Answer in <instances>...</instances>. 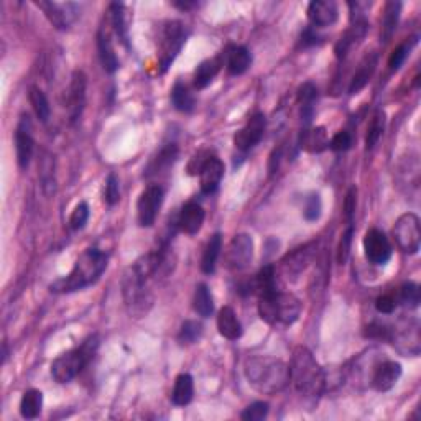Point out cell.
<instances>
[{
  "label": "cell",
  "instance_id": "obj_34",
  "mask_svg": "<svg viewBox=\"0 0 421 421\" xmlns=\"http://www.w3.org/2000/svg\"><path fill=\"white\" fill-rule=\"evenodd\" d=\"M28 100H30V104H32L37 117L43 122V124H46V122L50 120L51 107H50V102H48V98H46L45 92L39 89L38 86H32L28 92Z\"/></svg>",
  "mask_w": 421,
  "mask_h": 421
},
{
  "label": "cell",
  "instance_id": "obj_24",
  "mask_svg": "<svg viewBox=\"0 0 421 421\" xmlns=\"http://www.w3.org/2000/svg\"><path fill=\"white\" fill-rule=\"evenodd\" d=\"M300 145L303 150L310 153H319L326 150L329 147V138L326 130L323 127H316V129H305L301 132Z\"/></svg>",
  "mask_w": 421,
  "mask_h": 421
},
{
  "label": "cell",
  "instance_id": "obj_15",
  "mask_svg": "<svg viewBox=\"0 0 421 421\" xmlns=\"http://www.w3.org/2000/svg\"><path fill=\"white\" fill-rule=\"evenodd\" d=\"M50 24L56 30H68L78 19V6L74 3H56V2H37Z\"/></svg>",
  "mask_w": 421,
  "mask_h": 421
},
{
  "label": "cell",
  "instance_id": "obj_44",
  "mask_svg": "<svg viewBox=\"0 0 421 421\" xmlns=\"http://www.w3.org/2000/svg\"><path fill=\"white\" fill-rule=\"evenodd\" d=\"M87 219H89V206L82 201V203H79L76 208L73 209L71 217H69V227H71L73 231L82 229V227L86 226Z\"/></svg>",
  "mask_w": 421,
  "mask_h": 421
},
{
  "label": "cell",
  "instance_id": "obj_18",
  "mask_svg": "<svg viewBox=\"0 0 421 421\" xmlns=\"http://www.w3.org/2000/svg\"><path fill=\"white\" fill-rule=\"evenodd\" d=\"M402 377V366L395 361H385L375 367L372 374V387L377 392H388L392 390Z\"/></svg>",
  "mask_w": 421,
  "mask_h": 421
},
{
  "label": "cell",
  "instance_id": "obj_5",
  "mask_svg": "<svg viewBox=\"0 0 421 421\" xmlns=\"http://www.w3.org/2000/svg\"><path fill=\"white\" fill-rule=\"evenodd\" d=\"M98 349V341L91 337L81 348L71 349L68 352L58 355L51 364V377L58 384H69L81 374V370L87 366Z\"/></svg>",
  "mask_w": 421,
  "mask_h": 421
},
{
  "label": "cell",
  "instance_id": "obj_9",
  "mask_svg": "<svg viewBox=\"0 0 421 421\" xmlns=\"http://www.w3.org/2000/svg\"><path fill=\"white\" fill-rule=\"evenodd\" d=\"M165 192L158 184H150L142 191L137 203V219L142 227H152L155 224L161 204H163Z\"/></svg>",
  "mask_w": 421,
  "mask_h": 421
},
{
  "label": "cell",
  "instance_id": "obj_3",
  "mask_svg": "<svg viewBox=\"0 0 421 421\" xmlns=\"http://www.w3.org/2000/svg\"><path fill=\"white\" fill-rule=\"evenodd\" d=\"M245 377L257 392L275 395L289 384V367L283 361L269 355H256L245 361Z\"/></svg>",
  "mask_w": 421,
  "mask_h": 421
},
{
  "label": "cell",
  "instance_id": "obj_26",
  "mask_svg": "<svg viewBox=\"0 0 421 421\" xmlns=\"http://www.w3.org/2000/svg\"><path fill=\"white\" fill-rule=\"evenodd\" d=\"M227 61V71H229L232 76H240L244 74L252 64V55L247 48L244 46H232L229 51H227L226 56Z\"/></svg>",
  "mask_w": 421,
  "mask_h": 421
},
{
  "label": "cell",
  "instance_id": "obj_16",
  "mask_svg": "<svg viewBox=\"0 0 421 421\" xmlns=\"http://www.w3.org/2000/svg\"><path fill=\"white\" fill-rule=\"evenodd\" d=\"M314 253V242L303 245V247L296 249L295 252H292L287 258L282 262V274L287 282H293L305 271L308 263L311 262Z\"/></svg>",
  "mask_w": 421,
  "mask_h": 421
},
{
  "label": "cell",
  "instance_id": "obj_6",
  "mask_svg": "<svg viewBox=\"0 0 421 421\" xmlns=\"http://www.w3.org/2000/svg\"><path fill=\"white\" fill-rule=\"evenodd\" d=\"M148 280H145L132 267L127 269L122 278V295L130 316L142 318L150 310L153 296L147 287Z\"/></svg>",
  "mask_w": 421,
  "mask_h": 421
},
{
  "label": "cell",
  "instance_id": "obj_39",
  "mask_svg": "<svg viewBox=\"0 0 421 421\" xmlns=\"http://www.w3.org/2000/svg\"><path fill=\"white\" fill-rule=\"evenodd\" d=\"M178 155V148L174 143H168L163 147L158 153V156L150 163V171L152 173H160L161 170H166L170 165L174 163Z\"/></svg>",
  "mask_w": 421,
  "mask_h": 421
},
{
  "label": "cell",
  "instance_id": "obj_45",
  "mask_svg": "<svg viewBox=\"0 0 421 421\" xmlns=\"http://www.w3.org/2000/svg\"><path fill=\"white\" fill-rule=\"evenodd\" d=\"M269 415V403L267 402H253L249 405L240 415V418L245 421H260Z\"/></svg>",
  "mask_w": 421,
  "mask_h": 421
},
{
  "label": "cell",
  "instance_id": "obj_25",
  "mask_svg": "<svg viewBox=\"0 0 421 421\" xmlns=\"http://www.w3.org/2000/svg\"><path fill=\"white\" fill-rule=\"evenodd\" d=\"M375 66H377L375 55H368L364 58L361 66H359V69L355 71L352 79H350L349 94H357V92H361L364 87L368 84L372 74H374V71H375Z\"/></svg>",
  "mask_w": 421,
  "mask_h": 421
},
{
  "label": "cell",
  "instance_id": "obj_40",
  "mask_svg": "<svg viewBox=\"0 0 421 421\" xmlns=\"http://www.w3.org/2000/svg\"><path fill=\"white\" fill-rule=\"evenodd\" d=\"M201 336H203V324L192 321V319H188V321H184L181 324V329H179V334H178V341L181 342L183 346H190L195 344L201 339Z\"/></svg>",
  "mask_w": 421,
  "mask_h": 421
},
{
  "label": "cell",
  "instance_id": "obj_17",
  "mask_svg": "<svg viewBox=\"0 0 421 421\" xmlns=\"http://www.w3.org/2000/svg\"><path fill=\"white\" fill-rule=\"evenodd\" d=\"M86 86L87 78L82 71H74L68 92V112L71 122H76L84 111L86 104Z\"/></svg>",
  "mask_w": 421,
  "mask_h": 421
},
{
  "label": "cell",
  "instance_id": "obj_13",
  "mask_svg": "<svg viewBox=\"0 0 421 421\" xmlns=\"http://www.w3.org/2000/svg\"><path fill=\"white\" fill-rule=\"evenodd\" d=\"M265 129H267L265 116H263L262 112L253 114V116L247 120V124H245L242 129L234 135V145L242 152L250 150V148H253L258 142H260L263 134H265Z\"/></svg>",
  "mask_w": 421,
  "mask_h": 421
},
{
  "label": "cell",
  "instance_id": "obj_20",
  "mask_svg": "<svg viewBox=\"0 0 421 421\" xmlns=\"http://www.w3.org/2000/svg\"><path fill=\"white\" fill-rule=\"evenodd\" d=\"M224 177V163L217 156L210 155L199 171L201 191L204 195H213L217 190Z\"/></svg>",
  "mask_w": 421,
  "mask_h": 421
},
{
  "label": "cell",
  "instance_id": "obj_23",
  "mask_svg": "<svg viewBox=\"0 0 421 421\" xmlns=\"http://www.w3.org/2000/svg\"><path fill=\"white\" fill-rule=\"evenodd\" d=\"M98 50H99V58L100 63H102V68L107 73H116L118 69V58L114 51L112 42H111V35L102 28L99 30L98 33Z\"/></svg>",
  "mask_w": 421,
  "mask_h": 421
},
{
  "label": "cell",
  "instance_id": "obj_41",
  "mask_svg": "<svg viewBox=\"0 0 421 421\" xmlns=\"http://www.w3.org/2000/svg\"><path fill=\"white\" fill-rule=\"evenodd\" d=\"M416 39H418V38L413 37V38L408 39V42L402 43L400 46L395 48L393 53H392V55H390V58H388V68H390V71H398V69L402 68V64L405 63L406 56L410 55L411 48H413V46L416 45Z\"/></svg>",
  "mask_w": 421,
  "mask_h": 421
},
{
  "label": "cell",
  "instance_id": "obj_43",
  "mask_svg": "<svg viewBox=\"0 0 421 421\" xmlns=\"http://www.w3.org/2000/svg\"><path fill=\"white\" fill-rule=\"evenodd\" d=\"M352 235H354V227H352V224H349L348 231L342 234L341 240H339V245H337L336 258H337V263H339V265H344V263L348 262L349 256H350V244H352Z\"/></svg>",
  "mask_w": 421,
  "mask_h": 421
},
{
  "label": "cell",
  "instance_id": "obj_32",
  "mask_svg": "<svg viewBox=\"0 0 421 421\" xmlns=\"http://www.w3.org/2000/svg\"><path fill=\"white\" fill-rule=\"evenodd\" d=\"M221 250H222V237L221 234H214L209 239L208 245H206L204 253H203V260H201V270L204 271V274H214V270H216V263L217 258L221 256Z\"/></svg>",
  "mask_w": 421,
  "mask_h": 421
},
{
  "label": "cell",
  "instance_id": "obj_33",
  "mask_svg": "<svg viewBox=\"0 0 421 421\" xmlns=\"http://www.w3.org/2000/svg\"><path fill=\"white\" fill-rule=\"evenodd\" d=\"M192 306L195 311L203 318H209L214 311V300L210 295V289L206 283H199L195 289V298H192Z\"/></svg>",
  "mask_w": 421,
  "mask_h": 421
},
{
  "label": "cell",
  "instance_id": "obj_37",
  "mask_svg": "<svg viewBox=\"0 0 421 421\" xmlns=\"http://www.w3.org/2000/svg\"><path fill=\"white\" fill-rule=\"evenodd\" d=\"M385 122H387V118H385V112L380 111V109L379 111H375L374 116H372L370 124H368L367 135H366V147L368 148V150L374 148L382 135H384Z\"/></svg>",
  "mask_w": 421,
  "mask_h": 421
},
{
  "label": "cell",
  "instance_id": "obj_35",
  "mask_svg": "<svg viewBox=\"0 0 421 421\" xmlns=\"http://www.w3.org/2000/svg\"><path fill=\"white\" fill-rule=\"evenodd\" d=\"M39 179H42L43 191L46 196L55 195L56 191V178H55V160L50 153H45L39 163Z\"/></svg>",
  "mask_w": 421,
  "mask_h": 421
},
{
  "label": "cell",
  "instance_id": "obj_14",
  "mask_svg": "<svg viewBox=\"0 0 421 421\" xmlns=\"http://www.w3.org/2000/svg\"><path fill=\"white\" fill-rule=\"evenodd\" d=\"M35 142L32 137V122L28 116H21L19 125L15 130V152H17V163L21 170L28 168L30 161L33 156Z\"/></svg>",
  "mask_w": 421,
  "mask_h": 421
},
{
  "label": "cell",
  "instance_id": "obj_46",
  "mask_svg": "<svg viewBox=\"0 0 421 421\" xmlns=\"http://www.w3.org/2000/svg\"><path fill=\"white\" fill-rule=\"evenodd\" d=\"M105 203L109 206H116L120 201V183L116 174H109L107 183H105Z\"/></svg>",
  "mask_w": 421,
  "mask_h": 421
},
{
  "label": "cell",
  "instance_id": "obj_50",
  "mask_svg": "<svg viewBox=\"0 0 421 421\" xmlns=\"http://www.w3.org/2000/svg\"><path fill=\"white\" fill-rule=\"evenodd\" d=\"M375 308L382 314H392L397 308V298L393 295H382L377 298Z\"/></svg>",
  "mask_w": 421,
  "mask_h": 421
},
{
  "label": "cell",
  "instance_id": "obj_12",
  "mask_svg": "<svg viewBox=\"0 0 421 421\" xmlns=\"http://www.w3.org/2000/svg\"><path fill=\"white\" fill-rule=\"evenodd\" d=\"M390 341L402 354L418 355L420 354V326L415 319H408L402 326L390 329Z\"/></svg>",
  "mask_w": 421,
  "mask_h": 421
},
{
  "label": "cell",
  "instance_id": "obj_51",
  "mask_svg": "<svg viewBox=\"0 0 421 421\" xmlns=\"http://www.w3.org/2000/svg\"><path fill=\"white\" fill-rule=\"evenodd\" d=\"M210 156V153L208 152H199L197 155L192 156V160L190 161V166H188V171H190V174H197L201 171V168H203L206 160Z\"/></svg>",
  "mask_w": 421,
  "mask_h": 421
},
{
  "label": "cell",
  "instance_id": "obj_21",
  "mask_svg": "<svg viewBox=\"0 0 421 421\" xmlns=\"http://www.w3.org/2000/svg\"><path fill=\"white\" fill-rule=\"evenodd\" d=\"M204 217H206V213H204L203 206L195 203V201H190V203H186L183 206L181 213H179L178 226H179V229H181L183 232H186V234L195 235L201 231V227H203Z\"/></svg>",
  "mask_w": 421,
  "mask_h": 421
},
{
  "label": "cell",
  "instance_id": "obj_2",
  "mask_svg": "<svg viewBox=\"0 0 421 421\" xmlns=\"http://www.w3.org/2000/svg\"><path fill=\"white\" fill-rule=\"evenodd\" d=\"M107 269V256L99 249H87L78 260L74 262L73 270L63 278L50 285L53 293H74L92 287Z\"/></svg>",
  "mask_w": 421,
  "mask_h": 421
},
{
  "label": "cell",
  "instance_id": "obj_27",
  "mask_svg": "<svg viewBox=\"0 0 421 421\" xmlns=\"http://www.w3.org/2000/svg\"><path fill=\"white\" fill-rule=\"evenodd\" d=\"M367 32V21H355V24L350 26L348 32L344 33V37H341L339 42L336 45V56L337 58H344L348 55L350 48H352L355 43L361 42V39L366 37Z\"/></svg>",
  "mask_w": 421,
  "mask_h": 421
},
{
  "label": "cell",
  "instance_id": "obj_1",
  "mask_svg": "<svg viewBox=\"0 0 421 421\" xmlns=\"http://www.w3.org/2000/svg\"><path fill=\"white\" fill-rule=\"evenodd\" d=\"M289 382L296 392L310 400H318L328 388L326 372L319 366L310 349L298 346L293 349L289 362Z\"/></svg>",
  "mask_w": 421,
  "mask_h": 421
},
{
  "label": "cell",
  "instance_id": "obj_38",
  "mask_svg": "<svg viewBox=\"0 0 421 421\" xmlns=\"http://www.w3.org/2000/svg\"><path fill=\"white\" fill-rule=\"evenodd\" d=\"M111 24L114 26V32L120 42L127 46L129 45V35H127V21H125V8L124 3H112L111 6Z\"/></svg>",
  "mask_w": 421,
  "mask_h": 421
},
{
  "label": "cell",
  "instance_id": "obj_47",
  "mask_svg": "<svg viewBox=\"0 0 421 421\" xmlns=\"http://www.w3.org/2000/svg\"><path fill=\"white\" fill-rule=\"evenodd\" d=\"M316 99H318V89L311 82H305L298 89V102L301 104V107H314Z\"/></svg>",
  "mask_w": 421,
  "mask_h": 421
},
{
  "label": "cell",
  "instance_id": "obj_48",
  "mask_svg": "<svg viewBox=\"0 0 421 421\" xmlns=\"http://www.w3.org/2000/svg\"><path fill=\"white\" fill-rule=\"evenodd\" d=\"M350 145H352V135L346 130L337 132L334 137L329 140V148L332 152H348Z\"/></svg>",
  "mask_w": 421,
  "mask_h": 421
},
{
  "label": "cell",
  "instance_id": "obj_29",
  "mask_svg": "<svg viewBox=\"0 0 421 421\" xmlns=\"http://www.w3.org/2000/svg\"><path fill=\"white\" fill-rule=\"evenodd\" d=\"M221 66H222L221 56L206 60L197 66L195 71V86L197 89H204V87H208L210 82L214 81V78L217 76V73L221 71Z\"/></svg>",
  "mask_w": 421,
  "mask_h": 421
},
{
  "label": "cell",
  "instance_id": "obj_19",
  "mask_svg": "<svg viewBox=\"0 0 421 421\" xmlns=\"http://www.w3.org/2000/svg\"><path fill=\"white\" fill-rule=\"evenodd\" d=\"M308 19L314 26H331L339 19V7L332 0H314L308 6Z\"/></svg>",
  "mask_w": 421,
  "mask_h": 421
},
{
  "label": "cell",
  "instance_id": "obj_4",
  "mask_svg": "<svg viewBox=\"0 0 421 421\" xmlns=\"http://www.w3.org/2000/svg\"><path fill=\"white\" fill-rule=\"evenodd\" d=\"M300 313L301 303L292 293L274 292L258 296V314H260L262 321L289 326L300 318Z\"/></svg>",
  "mask_w": 421,
  "mask_h": 421
},
{
  "label": "cell",
  "instance_id": "obj_30",
  "mask_svg": "<svg viewBox=\"0 0 421 421\" xmlns=\"http://www.w3.org/2000/svg\"><path fill=\"white\" fill-rule=\"evenodd\" d=\"M43 393L37 388L26 390L20 402V415L25 420H35L42 413Z\"/></svg>",
  "mask_w": 421,
  "mask_h": 421
},
{
  "label": "cell",
  "instance_id": "obj_8",
  "mask_svg": "<svg viewBox=\"0 0 421 421\" xmlns=\"http://www.w3.org/2000/svg\"><path fill=\"white\" fill-rule=\"evenodd\" d=\"M392 234L395 244L403 253H408V256L418 253L421 245V229L420 219L415 213L402 214L395 222Z\"/></svg>",
  "mask_w": 421,
  "mask_h": 421
},
{
  "label": "cell",
  "instance_id": "obj_22",
  "mask_svg": "<svg viewBox=\"0 0 421 421\" xmlns=\"http://www.w3.org/2000/svg\"><path fill=\"white\" fill-rule=\"evenodd\" d=\"M217 329L221 336L229 341H235L242 336V324L231 306H224L217 314Z\"/></svg>",
  "mask_w": 421,
  "mask_h": 421
},
{
  "label": "cell",
  "instance_id": "obj_42",
  "mask_svg": "<svg viewBox=\"0 0 421 421\" xmlns=\"http://www.w3.org/2000/svg\"><path fill=\"white\" fill-rule=\"evenodd\" d=\"M400 301L408 308H418L420 305V287L415 282L403 283L400 288Z\"/></svg>",
  "mask_w": 421,
  "mask_h": 421
},
{
  "label": "cell",
  "instance_id": "obj_7",
  "mask_svg": "<svg viewBox=\"0 0 421 421\" xmlns=\"http://www.w3.org/2000/svg\"><path fill=\"white\" fill-rule=\"evenodd\" d=\"M186 42V30L181 21H168L163 26L160 38V48H158V64H160V71L165 73L173 63L178 53Z\"/></svg>",
  "mask_w": 421,
  "mask_h": 421
},
{
  "label": "cell",
  "instance_id": "obj_11",
  "mask_svg": "<svg viewBox=\"0 0 421 421\" xmlns=\"http://www.w3.org/2000/svg\"><path fill=\"white\" fill-rule=\"evenodd\" d=\"M364 252L367 260L374 265H385L392 257V245L388 242V237L380 229H368L364 235Z\"/></svg>",
  "mask_w": 421,
  "mask_h": 421
},
{
  "label": "cell",
  "instance_id": "obj_28",
  "mask_svg": "<svg viewBox=\"0 0 421 421\" xmlns=\"http://www.w3.org/2000/svg\"><path fill=\"white\" fill-rule=\"evenodd\" d=\"M192 395H195V382L190 374H179L174 380L173 393H171V402L177 406H186L191 403Z\"/></svg>",
  "mask_w": 421,
  "mask_h": 421
},
{
  "label": "cell",
  "instance_id": "obj_52",
  "mask_svg": "<svg viewBox=\"0 0 421 421\" xmlns=\"http://www.w3.org/2000/svg\"><path fill=\"white\" fill-rule=\"evenodd\" d=\"M355 196H357V190H355V188H350L348 192V197H346V203H344L346 217H348L349 224H352L354 210H355Z\"/></svg>",
  "mask_w": 421,
  "mask_h": 421
},
{
  "label": "cell",
  "instance_id": "obj_49",
  "mask_svg": "<svg viewBox=\"0 0 421 421\" xmlns=\"http://www.w3.org/2000/svg\"><path fill=\"white\" fill-rule=\"evenodd\" d=\"M303 214H305L306 221H316V219H319V216H321V199H319V195H311L308 199H306V206Z\"/></svg>",
  "mask_w": 421,
  "mask_h": 421
},
{
  "label": "cell",
  "instance_id": "obj_31",
  "mask_svg": "<svg viewBox=\"0 0 421 421\" xmlns=\"http://www.w3.org/2000/svg\"><path fill=\"white\" fill-rule=\"evenodd\" d=\"M402 13V3L400 2H388L385 3L384 8V17H382V32L380 37L384 42H388L392 38L398 25V19H400Z\"/></svg>",
  "mask_w": 421,
  "mask_h": 421
},
{
  "label": "cell",
  "instance_id": "obj_53",
  "mask_svg": "<svg viewBox=\"0 0 421 421\" xmlns=\"http://www.w3.org/2000/svg\"><path fill=\"white\" fill-rule=\"evenodd\" d=\"M301 39H303V43H305V45H314V43L318 42V35H316L311 28H308V30H305V32H303Z\"/></svg>",
  "mask_w": 421,
  "mask_h": 421
},
{
  "label": "cell",
  "instance_id": "obj_36",
  "mask_svg": "<svg viewBox=\"0 0 421 421\" xmlns=\"http://www.w3.org/2000/svg\"><path fill=\"white\" fill-rule=\"evenodd\" d=\"M171 102H173V107L179 112H191L196 104L190 89L181 84V82H177L173 89H171Z\"/></svg>",
  "mask_w": 421,
  "mask_h": 421
},
{
  "label": "cell",
  "instance_id": "obj_10",
  "mask_svg": "<svg viewBox=\"0 0 421 421\" xmlns=\"http://www.w3.org/2000/svg\"><path fill=\"white\" fill-rule=\"evenodd\" d=\"M253 258V240L249 234H237L226 252V263L231 270L247 269Z\"/></svg>",
  "mask_w": 421,
  "mask_h": 421
}]
</instances>
